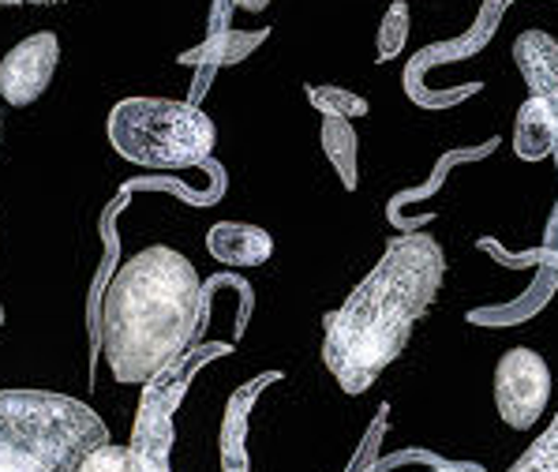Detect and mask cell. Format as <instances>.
I'll list each match as a JSON object with an SVG mask.
<instances>
[{
  "label": "cell",
  "instance_id": "1",
  "mask_svg": "<svg viewBox=\"0 0 558 472\" xmlns=\"http://www.w3.org/2000/svg\"><path fill=\"white\" fill-rule=\"evenodd\" d=\"M446 281V255L432 233L386 244L367 278L323 319V364L345 394H364L405 353L412 326L432 312Z\"/></svg>",
  "mask_w": 558,
  "mask_h": 472
},
{
  "label": "cell",
  "instance_id": "2",
  "mask_svg": "<svg viewBox=\"0 0 558 472\" xmlns=\"http://www.w3.org/2000/svg\"><path fill=\"white\" fill-rule=\"evenodd\" d=\"M206 319L203 278L177 247L154 244L113 270L101 296L98 346L117 383L147 386L187 356Z\"/></svg>",
  "mask_w": 558,
  "mask_h": 472
},
{
  "label": "cell",
  "instance_id": "3",
  "mask_svg": "<svg viewBox=\"0 0 558 472\" xmlns=\"http://www.w3.org/2000/svg\"><path fill=\"white\" fill-rule=\"evenodd\" d=\"M109 427L87 401L57 390H0V472H80Z\"/></svg>",
  "mask_w": 558,
  "mask_h": 472
},
{
  "label": "cell",
  "instance_id": "4",
  "mask_svg": "<svg viewBox=\"0 0 558 472\" xmlns=\"http://www.w3.org/2000/svg\"><path fill=\"white\" fill-rule=\"evenodd\" d=\"M106 128L120 158L147 169H199L218 143V128L195 101L150 94L117 101Z\"/></svg>",
  "mask_w": 558,
  "mask_h": 472
},
{
  "label": "cell",
  "instance_id": "5",
  "mask_svg": "<svg viewBox=\"0 0 558 472\" xmlns=\"http://www.w3.org/2000/svg\"><path fill=\"white\" fill-rule=\"evenodd\" d=\"M492 394L502 424L513 432H529L544 420L547 401H551V367L529 346L506 349L495 364Z\"/></svg>",
  "mask_w": 558,
  "mask_h": 472
},
{
  "label": "cell",
  "instance_id": "6",
  "mask_svg": "<svg viewBox=\"0 0 558 472\" xmlns=\"http://www.w3.org/2000/svg\"><path fill=\"white\" fill-rule=\"evenodd\" d=\"M60 64V38L53 31H38L15 41L0 60V98L12 109H27L49 90Z\"/></svg>",
  "mask_w": 558,
  "mask_h": 472
},
{
  "label": "cell",
  "instance_id": "7",
  "mask_svg": "<svg viewBox=\"0 0 558 472\" xmlns=\"http://www.w3.org/2000/svg\"><path fill=\"white\" fill-rule=\"evenodd\" d=\"M281 379V372H263L252 383H244L233 390V398L226 401V416H221V435H218V453H221V472H252V453H247V432H252V409L263 398L266 386Z\"/></svg>",
  "mask_w": 558,
  "mask_h": 472
},
{
  "label": "cell",
  "instance_id": "8",
  "mask_svg": "<svg viewBox=\"0 0 558 472\" xmlns=\"http://www.w3.org/2000/svg\"><path fill=\"white\" fill-rule=\"evenodd\" d=\"M513 64L529 87V98L547 106L558 124V41L547 31H525L513 41Z\"/></svg>",
  "mask_w": 558,
  "mask_h": 472
},
{
  "label": "cell",
  "instance_id": "9",
  "mask_svg": "<svg viewBox=\"0 0 558 472\" xmlns=\"http://www.w3.org/2000/svg\"><path fill=\"white\" fill-rule=\"evenodd\" d=\"M206 252L221 266L252 270V266H263L274 255V237L252 226V221H218L206 233Z\"/></svg>",
  "mask_w": 558,
  "mask_h": 472
},
{
  "label": "cell",
  "instance_id": "10",
  "mask_svg": "<svg viewBox=\"0 0 558 472\" xmlns=\"http://www.w3.org/2000/svg\"><path fill=\"white\" fill-rule=\"evenodd\" d=\"M513 150L521 161H544L558 150V124L536 98H525L513 120Z\"/></svg>",
  "mask_w": 558,
  "mask_h": 472
},
{
  "label": "cell",
  "instance_id": "11",
  "mask_svg": "<svg viewBox=\"0 0 558 472\" xmlns=\"http://www.w3.org/2000/svg\"><path fill=\"white\" fill-rule=\"evenodd\" d=\"M266 41V31H214L203 46L180 53V64H210V68H226L247 60Z\"/></svg>",
  "mask_w": 558,
  "mask_h": 472
},
{
  "label": "cell",
  "instance_id": "12",
  "mask_svg": "<svg viewBox=\"0 0 558 472\" xmlns=\"http://www.w3.org/2000/svg\"><path fill=\"white\" fill-rule=\"evenodd\" d=\"M323 154L333 166L341 187L356 192L360 184V135L353 128V120H338V117H323Z\"/></svg>",
  "mask_w": 558,
  "mask_h": 472
},
{
  "label": "cell",
  "instance_id": "13",
  "mask_svg": "<svg viewBox=\"0 0 558 472\" xmlns=\"http://www.w3.org/2000/svg\"><path fill=\"white\" fill-rule=\"evenodd\" d=\"M555 286H558V270H555V266H547L544 278H539L536 286H532L529 293L518 300V307H510V312H495V315L469 312V323H521V319H529V315H536L539 307L547 304V296L555 293Z\"/></svg>",
  "mask_w": 558,
  "mask_h": 472
},
{
  "label": "cell",
  "instance_id": "14",
  "mask_svg": "<svg viewBox=\"0 0 558 472\" xmlns=\"http://www.w3.org/2000/svg\"><path fill=\"white\" fill-rule=\"evenodd\" d=\"M307 101H312L323 117H338V120L367 117V109H372V101L345 87H307Z\"/></svg>",
  "mask_w": 558,
  "mask_h": 472
},
{
  "label": "cell",
  "instance_id": "15",
  "mask_svg": "<svg viewBox=\"0 0 558 472\" xmlns=\"http://www.w3.org/2000/svg\"><path fill=\"white\" fill-rule=\"evenodd\" d=\"M80 472H143V458L132 443L117 446V443H101L98 450L87 453Z\"/></svg>",
  "mask_w": 558,
  "mask_h": 472
},
{
  "label": "cell",
  "instance_id": "16",
  "mask_svg": "<svg viewBox=\"0 0 558 472\" xmlns=\"http://www.w3.org/2000/svg\"><path fill=\"white\" fill-rule=\"evenodd\" d=\"M510 472H558V413L551 416L547 432L513 461Z\"/></svg>",
  "mask_w": 558,
  "mask_h": 472
},
{
  "label": "cell",
  "instance_id": "17",
  "mask_svg": "<svg viewBox=\"0 0 558 472\" xmlns=\"http://www.w3.org/2000/svg\"><path fill=\"white\" fill-rule=\"evenodd\" d=\"M409 38V8L405 4H393L383 20V31H379V57H393Z\"/></svg>",
  "mask_w": 558,
  "mask_h": 472
},
{
  "label": "cell",
  "instance_id": "18",
  "mask_svg": "<svg viewBox=\"0 0 558 472\" xmlns=\"http://www.w3.org/2000/svg\"><path fill=\"white\" fill-rule=\"evenodd\" d=\"M140 458H143V472H173L169 469V453L140 450Z\"/></svg>",
  "mask_w": 558,
  "mask_h": 472
},
{
  "label": "cell",
  "instance_id": "19",
  "mask_svg": "<svg viewBox=\"0 0 558 472\" xmlns=\"http://www.w3.org/2000/svg\"><path fill=\"white\" fill-rule=\"evenodd\" d=\"M558 154V150H555ZM547 252L558 255V203H555V214H551V221H547Z\"/></svg>",
  "mask_w": 558,
  "mask_h": 472
},
{
  "label": "cell",
  "instance_id": "20",
  "mask_svg": "<svg viewBox=\"0 0 558 472\" xmlns=\"http://www.w3.org/2000/svg\"><path fill=\"white\" fill-rule=\"evenodd\" d=\"M240 12H266L270 8V0H233Z\"/></svg>",
  "mask_w": 558,
  "mask_h": 472
},
{
  "label": "cell",
  "instance_id": "21",
  "mask_svg": "<svg viewBox=\"0 0 558 472\" xmlns=\"http://www.w3.org/2000/svg\"><path fill=\"white\" fill-rule=\"evenodd\" d=\"M15 4H64V0H0V8H15Z\"/></svg>",
  "mask_w": 558,
  "mask_h": 472
},
{
  "label": "cell",
  "instance_id": "22",
  "mask_svg": "<svg viewBox=\"0 0 558 472\" xmlns=\"http://www.w3.org/2000/svg\"><path fill=\"white\" fill-rule=\"evenodd\" d=\"M0 143H4V113H0Z\"/></svg>",
  "mask_w": 558,
  "mask_h": 472
},
{
  "label": "cell",
  "instance_id": "23",
  "mask_svg": "<svg viewBox=\"0 0 558 472\" xmlns=\"http://www.w3.org/2000/svg\"><path fill=\"white\" fill-rule=\"evenodd\" d=\"M0 326H4V304H0Z\"/></svg>",
  "mask_w": 558,
  "mask_h": 472
}]
</instances>
